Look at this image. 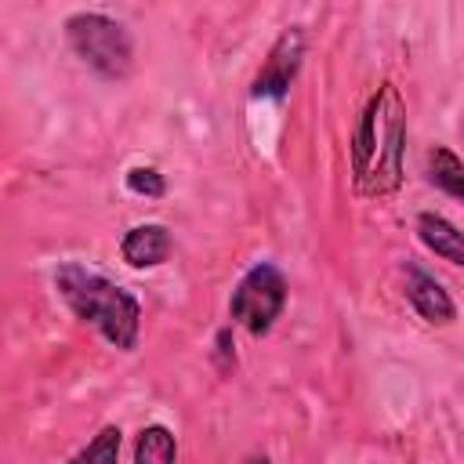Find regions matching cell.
<instances>
[{
	"mask_svg": "<svg viewBox=\"0 0 464 464\" xmlns=\"http://www.w3.org/2000/svg\"><path fill=\"white\" fill-rule=\"evenodd\" d=\"M123 185H127V192L145 196V199H160L167 192V178L156 167H130L123 174Z\"/></svg>",
	"mask_w": 464,
	"mask_h": 464,
	"instance_id": "7c38bea8",
	"label": "cell"
},
{
	"mask_svg": "<svg viewBox=\"0 0 464 464\" xmlns=\"http://www.w3.org/2000/svg\"><path fill=\"white\" fill-rule=\"evenodd\" d=\"M170 232L167 225L160 221H145V225H134L123 232L120 239V257L130 265V268H160L167 257H170Z\"/></svg>",
	"mask_w": 464,
	"mask_h": 464,
	"instance_id": "52a82bcc",
	"label": "cell"
},
{
	"mask_svg": "<svg viewBox=\"0 0 464 464\" xmlns=\"http://www.w3.org/2000/svg\"><path fill=\"white\" fill-rule=\"evenodd\" d=\"M406 152V105L395 83H381L352 134V181L359 196L384 199L402 185Z\"/></svg>",
	"mask_w": 464,
	"mask_h": 464,
	"instance_id": "6da1fadb",
	"label": "cell"
},
{
	"mask_svg": "<svg viewBox=\"0 0 464 464\" xmlns=\"http://www.w3.org/2000/svg\"><path fill=\"white\" fill-rule=\"evenodd\" d=\"M120 446H123L120 424H102L65 464H120Z\"/></svg>",
	"mask_w": 464,
	"mask_h": 464,
	"instance_id": "8fae6325",
	"label": "cell"
},
{
	"mask_svg": "<svg viewBox=\"0 0 464 464\" xmlns=\"http://www.w3.org/2000/svg\"><path fill=\"white\" fill-rule=\"evenodd\" d=\"M134 464H178V435L167 424H141L134 435Z\"/></svg>",
	"mask_w": 464,
	"mask_h": 464,
	"instance_id": "30bf717a",
	"label": "cell"
},
{
	"mask_svg": "<svg viewBox=\"0 0 464 464\" xmlns=\"http://www.w3.org/2000/svg\"><path fill=\"white\" fill-rule=\"evenodd\" d=\"M54 290L69 312L94 326L116 352H134L141 334V301L83 261H62L54 268Z\"/></svg>",
	"mask_w": 464,
	"mask_h": 464,
	"instance_id": "7a4b0ae2",
	"label": "cell"
},
{
	"mask_svg": "<svg viewBox=\"0 0 464 464\" xmlns=\"http://www.w3.org/2000/svg\"><path fill=\"white\" fill-rule=\"evenodd\" d=\"M243 464H272V460H268V457H265V453H257V457H246V460H243Z\"/></svg>",
	"mask_w": 464,
	"mask_h": 464,
	"instance_id": "5bb4252c",
	"label": "cell"
},
{
	"mask_svg": "<svg viewBox=\"0 0 464 464\" xmlns=\"http://www.w3.org/2000/svg\"><path fill=\"white\" fill-rule=\"evenodd\" d=\"M402 290H406V301L413 304V312L431 323V326H450L457 319V304L450 297V290L428 272L420 268L417 261H406L402 268Z\"/></svg>",
	"mask_w": 464,
	"mask_h": 464,
	"instance_id": "8992f818",
	"label": "cell"
},
{
	"mask_svg": "<svg viewBox=\"0 0 464 464\" xmlns=\"http://www.w3.org/2000/svg\"><path fill=\"white\" fill-rule=\"evenodd\" d=\"M304 29L301 25H286L279 36H276V44L268 47V54H265V62H261V69H257V76H254V83H250V98L254 102H283L286 94H290V87H294V80H297V72H301V65H304Z\"/></svg>",
	"mask_w": 464,
	"mask_h": 464,
	"instance_id": "5b68a950",
	"label": "cell"
},
{
	"mask_svg": "<svg viewBox=\"0 0 464 464\" xmlns=\"http://www.w3.org/2000/svg\"><path fill=\"white\" fill-rule=\"evenodd\" d=\"M424 174L435 188H442L446 196L460 199L464 203V160L446 149V145H431L428 156H424Z\"/></svg>",
	"mask_w": 464,
	"mask_h": 464,
	"instance_id": "9c48e42d",
	"label": "cell"
},
{
	"mask_svg": "<svg viewBox=\"0 0 464 464\" xmlns=\"http://www.w3.org/2000/svg\"><path fill=\"white\" fill-rule=\"evenodd\" d=\"M413 228H417V239L424 243V250H431L435 257L464 268V232L450 218H442L435 210H420Z\"/></svg>",
	"mask_w": 464,
	"mask_h": 464,
	"instance_id": "ba28073f",
	"label": "cell"
},
{
	"mask_svg": "<svg viewBox=\"0 0 464 464\" xmlns=\"http://www.w3.org/2000/svg\"><path fill=\"white\" fill-rule=\"evenodd\" d=\"M286 297H290L286 276L272 261H257L232 286V294H228V319L236 326H243L250 337H265V334H272L276 319L283 315Z\"/></svg>",
	"mask_w": 464,
	"mask_h": 464,
	"instance_id": "277c9868",
	"label": "cell"
},
{
	"mask_svg": "<svg viewBox=\"0 0 464 464\" xmlns=\"http://www.w3.org/2000/svg\"><path fill=\"white\" fill-rule=\"evenodd\" d=\"M214 359H218V370H232L236 366V341H232V326H221L214 334Z\"/></svg>",
	"mask_w": 464,
	"mask_h": 464,
	"instance_id": "4fadbf2b",
	"label": "cell"
},
{
	"mask_svg": "<svg viewBox=\"0 0 464 464\" xmlns=\"http://www.w3.org/2000/svg\"><path fill=\"white\" fill-rule=\"evenodd\" d=\"M65 40L72 54L102 80H127L134 69V36L105 11H72L65 18Z\"/></svg>",
	"mask_w": 464,
	"mask_h": 464,
	"instance_id": "3957f363",
	"label": "cell"
}]
</instances>
